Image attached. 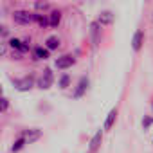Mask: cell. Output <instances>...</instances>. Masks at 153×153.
<instances>
[{"instance_id":"cell-1","label":"cell","mask_w":153,"mask_h":153,"mask_svg":"<svg viewBox=\"0 0 153 153\" xmlns=\"http://www.w3.org/2000/svg\"><path fill=\"white\" fill-rule=\"evenodd\" d=\"M13 22L18 25H31V24H34V13L25 11V9H18L13 13Z\"/></svg>"},{"instance_id":"cell-2","label":"cell","mask_w":153,"mask_h":153,"mask_svg":"<svg viewBox=\"0 0 153 153\" xmlns=\"http://www.w3.org/2000/svg\"><path fill=\"white\" fill-rule=\"evenodd\" d=\"M52 83H54V72H52L51 68H45V70L40 74L36 85H38V88H42V90H49V88L52 87Z\"/></svg>"},{"instance_id":"cell-3","label":"cell","mask_w":153,"mask_h":153,"mask_svg":"<svg viewBox=\"0 0 153 153\" xmlns=\"http://www.w3.org/2000/svg\"><path fill=\"white\" fill-rule=\"evenodd\" d=\"M13 85H15V88L18 92H29L34 87V78H33V76H24V78L13 79Z\"/></svg>"},{"instance_id":"cell-4","label":"cell","mask_w":153,"mask_h":153,"mask_svg":"<svg viewBox=\"0 0 153 153\" xmlns=\"http://www.w3.org/2000/svg\"><path fill=\"white\" fill-rule=\"evenodd\" d=\"M88 85H90V79L87 78V76H81L79 81H78V85H76V88H74V92H72V97H74V99H81V97L87 94Z\"/></svg>"},{"instance_id":"cell-5","label":"cell","mask_w":153,"mask_h":153,"mask_svg":"<svg viewBox=\"0 0 153 153\" xmlns=\"http://www.w3.org/2000/svg\"><path fill=\"white\" fill-rule=\"evenodd\" d=\"M54 65H56V68H59V70H67V68H70L72 65H76V58H74L72 54H63V56L56 58Z\"/></svg>"},{"instance_id":"cell-6","label":"cell","mask_w":153,"mask_h":153,"mask_svg":"<svg viewBox=\"0 0 153 153\" xmlns=\"http://www.w3.org/2000/svg\"><path fill=\"white\" fill-rule=\"evenodd\" d=\"M101 27L103 25L97 20L90 24V42L94 47H99V43H101Z\"/></svg>"},{"instance_id":"cell-7","label":"cell","mask_w":153,"mask_h":153,"mask_svg":"<svg viewBox=\"0 0 153 153\" xmlns=\"http://www.w3.org/2000/svg\"><path fill=\"white\" fill-rule=\"evenodd\" d=\"M20 135L27 140V144H33V142H36L42 137V130L40 128H25V130H22Z\"/></svg>"},{"instance_id":"cell-8","label":"cell","mask_w":153,"mask_h":153,"mask_svg":"<svg viewBox=\"0 0 153 153\" xmlns=\"http://www.w3.org/2000/svg\"><path fill=\"white\" fill-rule=\"evenodd\" d=\"M103 131H105V130H97V131L92 135V139H90V142H88V153H96V151L101 148V142H103Z\"/></svg>"},{"instance_id":"cell-9","label":"cell","mask_w":153,"mask_h":153,"mask_svg":"<svg viewBox=\"0 0 153 153\" xmlns=\"http://www.w3.org/2000/svg\"><path fill=\"white\" fill-rule=\"evenodd\" d=\"M142 45H144V33L140 29H137L133 33V36H131V49H133V52H139L142 49Z\"/></svg>"},{"instance_id":"cell-10","label":"cell","mask_w":153,"mask_h":153,"mask_svg":"<svg viewBox=\"0 0 153 153\" xmlns=\"http://www.w3.org/2000/svg\"><path fill=\"white\" fill-rule=\"evenodd\" d=\"M9 47H11L13 51H16L18 54H24V52L29 51V43L24 42V40H18V38H11V40H9Z\"/></svg>"},{"instance_id":"cell-11","label":"cell","mask_w":153,"mask_h":153,"mask_svg":"<svg viewBox=\"0 0 153 153\" xmlns=\"http://www.w3.org/2000/svg\"><path fill=\"white\" fill-rule=\"evenodd\" d=\"M114 20H115V15L112 13V11H101L99 15H97V22L101 24V25H112L114 24Z\"/></svg>"},{"instance_id":"cell-12","label":"cell","mask_w":153,"mask_h":153,"mask_svg":"<svg viewBox=\"0 0 153 153\" xmlns=\"http://www.w3.org/2000/svg\"><path fill=\"white\" fill-rule=\"evenodd\" d=\"M49 49L47 47H34L33 51H31V54H33V59L34 61H42V59H47L49 58Z\"/></svg>"},{"instance_id":"cell-13","label":"cell","mask_w":153,"mask_h":153,"mask_svg":"<svg viewBox=\"0 0 153 153\" xmlns=\"http://www.w3.org/2000/svg\"><path fill=\"white\" fill-rule=\"evenodd\" d=\"M115 121H117V106L108 112V115H106V119H105V124H103V130H105V131L112 130V126L115 124Z\"/></svg>"},{"instance_id":"cell-14","label":"cell","mask_w":153,"mask_h":153,"mask_svg":"<svg viewBox=\"0 0 153 153\" xmlns=\"http://www.w3.org/2000/svg\"><path fill=\"white\" fill-rule=\"evenodd\" d=\"M34 22L42 27V29H45V27H51L49 25V15H43V13H34Z\"/></svg>"},{"instance_id":"cell-15","label":"cell","mask_w":153,"mask_h":153,"mask_svg":"<svg viewBox=\"0 0 153 153\" xmlns=\"http://www.w3.org/2000/svg\"><path fill=\"white\" fill-rule=\"evenodd\" d=\"M59 45H61V40H59L58 36H49V38L45 40V47H47L49 51H58Z\"/></svg>"},{"instance_id":"cell-16","label":"cell","mask_w":153,"mask_h":153,"mask_svg":"<svg viewBox=\"0 0 153 153\" xmlns=\"http://www.w3.org/2000/svg\"><path fill=\"white\" fill-rule=\"evenodd\" d=\"M61 24V11H51L49 15V25L51 27H58Z\"/></svg>"},{"instance_id":"cell-17","label":"cell","mask_w":153,"mask_h":153,"mask_svg":"<svg viewBox=\"0 0 153 153\" xmlns=\"http://www.w3.org/2000/svg\"><path fill=\"white\" fill-rule=\"evenodd\" d=\"M25 146H27V140H25V139L20 135V137H18V139L13 142V146H11V151H13V153H18V151H22Z\"/></svg>"},{"instance_id":"cell-18","label":"cell","mask_w":153,"mask_h":153,"mask_svg":"<svg viewBox=\"0 0 153 153\" xmlns=\"http://www.w3.org/2000/svg\"><path fill=\"white\" fill-rule=\"evenodd\" d=\"M58 87H59L61 90H65V88L70 87V76H68V74H63L61 78L58 79Z\"/></svg>"},{"instance_id":"cell-19","label":"cell","mask_w":153,"mask_h":153,"mask_svg":"<svg viewBox=\"0 0 153 153\" xmlns=\"http://www.w3.org/2000/svg\"><path fill=\"white\" fill-rule=\"evenodd\" d=\"M34 7H36V11H38V13H42V11H47L51 6H49V2H47V0H36Z\"/></svg>"},{"instance_id":"cell-20","label":"cell","mask_w":153,"mask_h":153,"mask_svg":"<svg viewBox=\"0 0 153 153\" xmlns=\"http://www.w3.org/2000/svg\"><path fill=\"white\" fill-rule=\"evenodd\" d=\"M151 124H153V115H144V119H142V128H144V130H149Z\"/></svg>"},{"instance_id":"cell-21","label":"cell","mask_w":153,"mask_h":153,"mask_svg":"<svg viewBox=\"0 0 153 153\" xmlns=\"http://www.w3.org/2000/svg\"><path fill=\"white\" fill-rule=\"evenodd\" d=\"M7 110H9V99H7V97H4V99H2V112L6 114Z\"/></svg>"},{"instance_id":"cell-22","label":"cell","mask_w":153,"mask_h":153,"mask_svg":"<svg viewBox=\"0 0 153 153\" xmlns=\"http://www.w3.org/2000/svg\"><path fill=\"white\" fill-rule=\"evenodd\" d=\"M6 52H7V47H6V43H2V47H0V54H2V56H4Z\"/></svg>"},{"instance_id":"cell-23","label":"cell","mask_w":153,"mask_h":153,"mask_svg":"<svg viewBox=\"0 0 153 153\" xmlns=\"http://www.w3.org/2000/svg\"><path fill=\"white\" fill-rule=\"evenodd\" d=\"M7 34H9V33H7V27H6V25H2V36H4V38H7Z\"/></svg>"},{"instance_id":"cell-24","label":"cell","mask_w":153,"mask_h":153,"mask_svg":"<svg viewBox=\"0 0 153 153\" xmlns=\"http://www.w3.org/2000/svg\"><path fill=\"white\" fill-rule=\"evenodd\" d=\"M151 22H153V13H151Z\"/></svg>"},{"instance_id":"cell-25","label":"cell","mask_w":153,"mask_h":153,"mask_svg":"<svg viewBox=\"0 0 153 153\" xmlns=\"http://www.w3.org/2000/svg\"><path fill=\"white\" fill-rule=\"evenodd\" d=\"M151 110H153V103H151Z\"/></svg>"}]
</instances>
